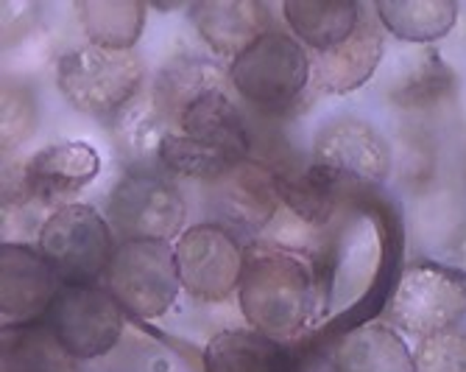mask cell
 <instances>
[{
    "instance_id": "cell-1",
    "label": "cell",
    "mask_w": 466,
    "mask_h": 372,
    "mask_svg": "<svg viewBox=\"0 0 466 372\" xmlns=\"http://www.w3.org/2000/svg\"><path fill=\"white\" fill-rule=\"evenodd\" d=\"M319 297V272L305 253L277 243L246 246L238 303L248 327L274 342L296 339L313 322Z\"/></svg>"
},
{
    "instance_id": "cell-2",
    "label": "cell",
    "mask_w": 466,
    "mask_h": 372,
    "mask_svg": "<svg viewBox=\"0 0 466 372\" xmlns=\"http://www.w3.org/2000/svg\"><path fill=\"white\" fill-rule=\"evenodd\" d=\"M56 88L73 109L109 120L143 93V62L135 51L78 46L59 57Z\"/></svg>"
},
{
    "instance_id": "cell-3",
    "label": "cell",
    "mask_w": 466,
    "mask_h": 372,
    "mask_svg": "<svg viewBox=\"0 0 466 372\" xmlns=\"http://www.w3.org/2000/svg\"><path fill=\"white\" fill-rule=\"evenodd\" d=\"M36 250L62 285L98 283L115 253V230L90 204L56 208L36 238Z\"/></svg>"
},
{
    "instance_id": "cell-4",
    "label": "cell",
    "mask_w": 466,
    "mask_h": 372,
    "mask_svg": "<svg viewBox=\"0 0 466 372\" xmlns=\"http://www.w3.org/2000/svg\"><path fill=\"white\" fill-rule=\"evenodd\" d=\"M313 78V59L296 36L271 28L229 62L232 90L260 109H285Z\"/></svg>"
},
{
    "instance_id": "cell-5",
    "label": "cell",
    "mask_w": 466,
    "mask_h": 372,
    "mask_svg": "<svg viewBox=\"0 0 466 372\" xmlns=\"http://www.w3.org/2000/svg\"><path fill=\"white\" fill-rule=\"evenodd\" d=\"M106 219L123 241H177L187 227V202L159 171H126L109 191Z\"/></svg>"
},
{
    "instance_id": "cell-6",
    "label": "cell",
    "mask_w": 466,
    "mask_h": 372,
    "mask_svg": "<svg viewBox=\"0 0 466 372\" xmlns=\"http://www.w3.org/2000/svg\"><path fill=\"white\" fill-rule=\"evenodd\" d=\"M104 288L117 300L123 314L157 319L182 292L174 246L162 241H123L104 274Z\"/></svg>"
},
{
    "instance_id": "cell-7",
    "label": "cell",
    "mask_w": 466,
    "mask_h": 372,
    "mask_svg": "<svg viewBox=\"0 0 466 372\" xmlns=\"http://www.w3.org/2000/svg\"><path fill=\"white\" fill-rule=\"evenodd\" d=\"M466 314V283L458 272L416 264L408 266L389 303V319L408 336H439L455 330Z\"/></svg>"
},
{
    "instance_id": "cell-8",
    "label": "cell",
    "mask_w": 466,
    "mask_h": 372,
    "mask_svg": "<svg viewBox=\"0 0 466 372\" xmlns=\"http://www.w3.org/2000/svg\"><path fill=\"white\" fill-rule=\"evenodd\" d=\"M182 292L201 303L229 300L243 277L246 246L218 222H198L174 241Z\"/></svg>"
},
{
    "instance_id": "cell-9",
    "label": "cell",
    "mask_w": 466,
    "mask_h": 372,
    "mask_svg": "<svg viewBox=\"0 0 466 372\" xmlns=\"http://www.w3.org/2000/svg\"><path fill=\"white\" fill-rule=\"evenodd\" d=\"M123 308L98 283L59 285L46 314L59 345L76 361H93L112 353L123 336Z\"/></svg>"
},
{
    "instance_id": "cell-10",
    "label": "cell",
    "mask_w": 466,
    "mask_h": 372,
    "mask_svg": "<svg viewBox=\"0 0 466 372\" xmlns=\"http://www.w3.org/2000/svg\"><path fill=\"white\" fill-rule=\"evenodd\" d=\"M207 202L218 224L232 232H260L279 211V171L258 160H243L207 185Z\"/></svg>"
},
{
    "instance_id": "cell-11",
    "label": "cell",
    "mask_w": 466,
    "mask_h": 372,
    "mask_svg": "<svg viewBox=\"0 0 466 372\" xmlns=\"http://www.w3.org/2000/svg\"><path fill=\"white\" fill-rule=\"evenodd\" d=\"M313 162L350 185H380L391 174V149L369 120L335 118L313 140Z\"/></svg>"
},
{
    "instance_id": "cell-12",
    "label": "cell",
    "mask_w": 466,
    "mask_h": 372,
    "mask_svg": "<svg viewBox=\"0 0 466 372\" xmlns=\"http://www.w3.org/2000/svg\"><path fill=\"white\" fill-rule=\"evenodd\" d=\"M59 285L62 283L36 246H0V322H4V330L36 325V319L48 314Z\"/></svg>"
},
{
    "instance_id": "cell-13",
    "label": "cell",
    "mask_w": 466,
    "mask_h": 372,
    "mask_svg": "<svg viewBox=\"0 0 466 372\" xmlns=\"http://www.w3.org/2000/svg\"><path fill=\"white\" fill-rule=\"evenodd\" d=\"M101 171L98 151L84 140H59L23 160L28 193L48 211L73 204Z\"/></svg>"
},
{
    "instance_id": "cell-14",
    "label": "cell",
    "mask_w": 466,
    "mask_h": 372,
    "mask_svg": "<svg viewBox=\"0 0 466 372\" xmlns=\"http://www.w3.org/2000/svg\"><path fill=\"white\" fill-rule=\"evenodd\" d=\"M187 17L201 43L229 62L271 31V12L260 0H196Z\"/></svg>"
},
{
    "instance_id": "cell-15",
    "label": "cell",
    "mask_w": 466,
    "mask_h": 372,
    "mask_svg": "<svg viewBox=\"0 0 466 372\" xmlns=\"http://www.w3.org/2000/svg\"><path fill=\"white\" fill-rule=\"evenodd\" d=\"M229 88V67H221L218 62L193 51H179L159 65L151 81V96L167 127L177 129L187 107H193L204 96L224 93Z\"/></svg>"
},
{
    "instance_id": "cell-16",
    "label": "cell",
    "mask_w": 466,
    "mask_h": 372,
    "mask_svg": "<svg viewBox=\"0 0 466 372\" xmlns=\"http://www.w3.org/2000/svg\"><path fill=\"white\" fill-rule=\"evenodd\" d=\"M386 54L383 26L369 23L366 15L355 34L313 59V85L327 96H350L360 90L380 67V59Z\"/></svg>"
},
{
    "instance_id": "cell-17",
    "label": "cell",
    "mask_w": 466,
    "mask_h": 372,
    "mask_svg": "<svg viewBox=\"0 0 466 372\" xmlns=\"http://www.w3.org/2000/svg\"><path fill=\"white\" fill-rule=\"evenodd\" d=\"M112 146L126 165V171H154L151 165L159 160V146L171 127L154 104L151 90H143L117 115L109 118Z\"/></svg>"
},
{
    "instance_id": "cell-18",
    "label": "cell",
    "mask_w": 466,
    "mask_h": 372,
    "mask_svg": "<svg viewBox=\"0 0 466 372\" xmlns=\"http://www.w3.org/2000/svg\"><path fill=\"white\" fill-rule=\"evenodd\" d=\"M350 182L321 165L310 162L299 171H279V199L282 208L308 227H327L350 193Z\"/></svg>"
},
{
    "instance_id": "cell-19",
    "label": "cell",
    "mask_w": 466,
    "mask_h": 372,
    "mask_svg": "<svg viewBox=\"0 0 466 372\" xmlns=\"http://www.w3.org/2000/svg\"><path fill=\"white\" fill-rule=\"evenodd\" d=\"M282 15L302 46L324 54L350 39L366 12L352 0H285Z\"/></svg>"
},
{
    "instance_id": "cell-20",
    "label": "cell",
    "mask_w": 466,
    "mask_h": 372,
    "mask_svg": "<svg viewBox=\"0 0 466 372\" xmlns=\"http://www.w3.org/2000/svg\"><path fill=\"white\" fill-rule=\"evenodd\" d=\"M335 372H416L413 353L391 325L369 322L338 342L332 353Z\"/></svg>"
},
{
    "instance_id": "cell-21",
    "label": "cell",
    "mask_w": 466,
    "mask_h": 372,
    "mask_svg": "<svg viewBox=\"0 0 466 372\" xmlns=\"http://www.w3.org/2000/svg\"><path fill=\"white\" fill-rule=\"evenodd\" d=\"M204 372H290L282 342L254 327L221 330L204 347Z\"/></svg>"
},
{
    "instance_id": "cell-22",
    "label": "cell",
    "mask_w": 466,
    "mask_h": 372,
    "mask_svg": "<svg viewBox=\"0 0 466 372\" xmlns=\"http://www.w3.org/2000/svg\"><path fill=\"white\" fill-rule=\"evenodd\" d=\"M76 17L90 46L135 51L146 28V4L140 0H78Z\"/></svg>"
},
{
    "instance_id": "cell-23",
    "label": "cell",
    "mask_w": 466,
    "mask_h": 372,
    "mask_svg": "<svg viewBox=\"0 0 466 372\" xmlns=\"http://www.w3.org/2000/svg\"><path fill=\"white\" fill-rule=\"evenodd\" d=\"M177 129L190 135V138L221 146L240 160H248V151H251L248 129H246L243 112L229 98V90L204 96L201 101L187 107L177 123Z\"/></svg>"
},
{
    "instance_id": "cell-24",
    "label": "cell",
    "mask_w": 466,
    "mask_h": 372,
    "mask_svg": "<svg viewBox=\"0 0 466 372\" xmlns=\"http://www.w3.org/2000/svg\"><path fill=\"white\" fill-rule=\"evenodd\" d=\"M377 23L402 43H436L455 28V0H380Z\"/></svg>"
},
{
    "instance_id": "cell-25",
    "label": "cell",
    "mask_w": 466,
    "mask_h": 372,
    "mask_svg": "<svg viewBox=\"0 0 466 372\" xmlns=\"http://www.w3.org/2000/svg\"><path fill=\"white\" fill-rule=\"evenodd\" d=\"M238 162H243V160L235 157L232 151L213 146L207 140H198V138H190L179 129H171L165 135V140L159 146V160H157L162 174L198 180L207 185L216 182L221 174H227Z\"/></svg>"
},
{
    "instance_id": "cell-26",
    "label": "cell",
    "mask_w": 466,
    "mask_h": 372,
    "mask_svg": "<svg viewBox=\"0 0 466 372\" xmlns=\"http://www.w3.org/2000/svg\"><path fill=\"white\" fill-rule=\"evenodd\" d=\"M4 334V372H78V361L59 345L48 325Z\"/></svg>"
},
{
    "instance_id": "cell-27",
    "label": "cell",
    "mask_w": 466,
    "mask_h": 372,
    "mask_svg": "<svg viewBox=\"0 0 466 372\" xmlns=\"http://www.w3.org/2000/svg\"><path fill=\"white\" fill-rule=\"evenodd\" d=\"M36 101L34 93L17 81L4 85V157L15 154L25 140L34 138L36 129Z\"/></svg>"
},
{
    "instance_id": "cell-28",
    "label": "cell",
    "mask_w": 466,
    "mask_h": 372,
    "mask_svg": "<svg viewBox=\"0 0 466 372\" xmlns=\"http://www.w3.org/2000/svg\"><path fill=\"white\" fill-rule=\"evenodd\" d=\"M416 372H466V334L463 330H447L439 336L419 339L413 350Z\"/></svg>"
},
{
    "instance_id": "cell-29",
    "label": "cell",
    "mask_w": 466,
    "mask_h": 372,
    "mask_svg": "<svg viewBox=\"0 0 466 372\" xmlns=\"http://www.w3.org/2000/svg\"><path fill=\"white\" fill-rule=\"evenodd\" d=\"M452 261H455V269H458L461 280L466 283V230L458 235V241L452 246Z\"/></svg>"
}]
</instances>
